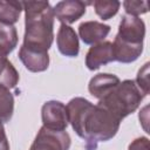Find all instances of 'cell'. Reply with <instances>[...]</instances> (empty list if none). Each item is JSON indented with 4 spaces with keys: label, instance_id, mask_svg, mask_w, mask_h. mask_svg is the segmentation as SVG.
Listing matches in <instances>:
<instances>
[{
    "label": "cell",
    "instance_id": "obj_1",
    "mask_svg": "<svg viewBox=\"0 0 150 150\" xmlns=\"http://www.w3.org/2000/svg\"><path fill=\"white\" fill-rule=\"evenodd\" d=\"M66 108L68 122L76 135L86 141L87 150H96L98 142L110 141L120 129L121 121L115 115L84 97L71 98Z\"/></svg>",
    "mask_w": 150,
    "mask_h": 150
},
{
    "label": "cell",
    "instance_id": "obj_2",
    "mask_svg": "<svg viewBox=\"0 0 150 150\" xmlns=\"http://www.w3.org/2000/svg\"><path fill=\"white\" fill-rule=\"evenodd\" d=\"M25 35L22 46L48 52L54 40V9L48 1H22Z\"/></svg>",
    "mask_w": 150,
    "mask_h": 150
},
{
    "label": "cell",
    "instance_id": "obj_3",
    "mask_svg": "<svg viewBox=\"0 0 150 150\" xmlns=\"http://www.w3.org/2000/svg\"><path fill=\"white\" fill-rule=\"evenodd\" d=\"M144 97V93L137 87L134 80H124L107 96L98 100L97 104L102 105L122 121L139 107Z\"/></svg>",
    "mask_w": 150,
    "mask_h": 150
},
{
    "label": "cell",
    "instance_id": "obj_4",
    "mask_svg": "<svg viewBox=\"0 0 150 150\" xmlns=\"http://www.w3.org/2000/svg\"><path fill=\"white\" fill-rule=\"evenodd\" d=\"M70 144L71 139L67 131H55L42 125L29 150H69Z\"/></svg>",
    "mask_w": 150,
    "mask_h": 150
},
{
    "label": "cell",
    "instance_id": "obj_5",
    "mask_svg": "<svg viewBox=\"0 0 150 150\" xmlns=\"http://www.w3.org/2000/svg\"><path fill=\"white\" fill-rule=\"evenodd\" d=\"M41 120L45 128L55 131H66L69 124L66 105L56 100L43 103L41 108Z\"/></svg>",
    "mask_w": 150,
    "mask_h": 150
},
{
    "label": "cell",
    "instance_id": "obj_6",
    "mask_svg": "<svg viewBox=\"0 0 150 150\" xmlns=\"http://www.w3.org/2000/svg\"><path fill=\"white\" fill-rule=\"evenodd\" d=\"M116 39L136 46H142L145 38V23L139 16L124 14L118 26Z\"/></svg>",
    "mask_w": 150,
    "mask_h": 150
},
{
    "label": "cell",
    "instance_id": "obj_7",
    "mask_svg": "<svg viewBox=\"0 0 150 150\" xmlns=\"http://www.w3.org/2000/svg\"><path fill=\"white\" fill-rule=\"evenodd\" d=\"M91 2H84L81 0H64L54 6V15L61 22V25H70L86 14L87 5Z\"/></svg>",
    "mask_w": 150,
    "mask_h": 150
},
{
    "label": "cell",
    "instance_id": "obj_8",
    "mask_svg": "<svg viewBox=\"0 0 150 150\" xmlns=\"http://www.w3.org/2000/svg\"><path fill=\"white\" fill-rule=\"evenodd\" d=\"M114 61L112 42L102 41L93 45L86 54V66L89 70H97L100 67L105 66Z\"/></svg>",
    "mask_w": 150,
    "mask_h": 150
},
{
    "label": "cell",
    "instance_id": "obj_9",
    "mask_svg": "<svg viewBox=\"0 0 150 150\" xmlns=\"http://www.w3.org/2000/svg\"><path fill=\"white\" fill-rule=\"evenodd\" d=\"M56 46L59 52L67 57H76L80 52L79 36L73 27L61 25L56 35Z\"/></svg>",
    "mask_w": 150,
    "mask_h": 150
},
{
    "label": "cell",
    "instance_id": "obj_10",
    "mask_svg": "<svg viewBox=\"0 0 150 150\" xmlns=\"http://www.w3.org/2000/svg\"><path fill=\"white\" fill-rule=\"evenodd\" d=\"M18 56L22 64L26 67V69L32 73H41L47 70L49 67L48 52H40L21 46Z\"/></svg>",
    "mask_w": 150,
    "mask_h": 150
},
{
    "label": "cell",
    "instance_id": "obj_11",
    "mask_svg": "<svg viewBox=\"0 0 150 150\" xmlns=\"http://www.w3.org/2000/svg\"><path fill=\"white\" fill-rule=\"evenodd\" d=\"M110 33V26L100 21H84L79 26V35L83 43L96 45L102 42Z\"/></svg>",
    "mask_w": 150,
    "mask_h": 150
},
{
    "label": "cell",
    "instance_id": "obj_12",
    "mask_svg": "<svg viewBox=\"0 0 150 150\" xmlns=\"http://www.w3.org/2000/svg\"><path fill=\"white\" fill-rule=\"evenodd\" d=\"M120 82L121 81L118 76L114 74L100 73L90 79L88 84V90L95 98L101 100L104 96H107Z\"/></svg>",
    "mask_w": 150,
    "mask_h": 150
},
{
    "label": "cell",
    "instance_id": "obj_13",
    "mask_svg": "<svg viewBox=\"0 0 150 150\" xmlns=\"http://www.w3.org/2000/svg\"><path fill=\"white\" fill-rule=\"evenodd\" d=\"M18 45V32L14 26L0 22V54L8 56Z\"/></svg>",
    "mask_w": 150,
    "mask_h": 150
},
{
    "label": "cell",
    "instance_id": "obj_14",
    "mask_svg": "<svg viewBox=\"0 0 150 150\" xmlns=\"http://www.w3.org/2000/svg\"><path fill=\"white\" fill-rule=\"evenodd\" d=\"M19 73L7 56L0 54V84L8 89L15 88L19 83Z\"/></svg>",
    "mask_w": 150,
    "mask_h": 150
},
{
    "label": "cell",
    "instance_id": "obj_15",
    "mask_svg": "<svg viewBox=\"0 0 150 150\" xmlns=\"http://www.w3.org/2000/svg\"><path fill=\"white\" fill-rule=\"evenodd\" d=\"M23 11L22 1H0V22L13 26Z\"/></svg>",
    "mask_w": 150,
    "mask_h": 150
},
{
    "label": "cell",
    "instance_id": "obj_16",
    "mask_svg": "<svg viewBox=\"0 0 150 150\" xmlns=\"http://www.w3.org/2000/svg\"><path fill=\"white\" fill-rule=\"evenodd\" d=\"M14 112V96L11 90L0 84V122L7 123L13 117Z\"/></svg>",
    "mask_w": 150,
    "mask_h": 150
},
{
    "label": "cell",
    "instance_id": "obj_17",
    "mask_svg": "<svg viewBox=\"0 0 150 150\" xmlns=\"http://www.w3.org/2000/svg\"><path fill=\"white\" fill-rule=\"evenodd\" d=\"M93 5L95 13L102 20H109L117 14L121 2L117 0H96L93 2Z\"/></svg>",
    "mask_w": 150,
    "mask_h": 150
},
{
    "label": "cell",
    "instance_id": "obj_18",
    "mask_svg": "<svg viewBox=\"0 0 150 150\" xmlns=\"http://www.w3.org/2000/svg\"><path fill=\"white\" fill-rule=\"evenodd\" d=\"M123 7L125 11V14L138 16L141 14H145L149 11L148 2L146 1H136V0H125L123 1Z\"/></svg>",
    "mask_w": 150,
    "mask_h": 150
},
{
    "label": "cell",
    "instance_id": "obj_19",
    "mask_svg": "<svg viewBox=\"0 0 150 150\" xmlns=\"http://www.w3.org/2000/svg\"><path fill=\"white\" fill-rule=\"evenodd\" d=\"M149 66L150 63L146 62L137 73V76H136V84L137 87L144 93V95L146 96L149 94Z\"/></svg>",
    "mask_w": 150,
    "mask_h": 150
},
{
    "label": "cell",
    "instance_id": "obj_20",
    "mask_svg": "<svg viewBox=\"0 0 150 150\" xmlns=\"http://www.w3.org/2000/svg\"><path fill=\"white\" fill-rule=\"evenodd\" d=\"M149 139L148 137H138L136 139H134L130 144L128 150H149Z\"/></svg>",
    "mask_w": 150,
    "mask_h": 150
},
{
    "label": "cell",
    "instance_id": "obj_21",
    "mask_svg": "<svg viewBox=\"0 0 150 150\" xmlns=\"http://www.w3.org/2000/svg\"><path fill=\"white\" fill-rule=\"evenodd\" d=\"M0 150H9L8 138L6 136V131L1 122H0Z\"/></svg>",
    "mask_w": 150,
    "mask_h": 150
}]
</instances>
